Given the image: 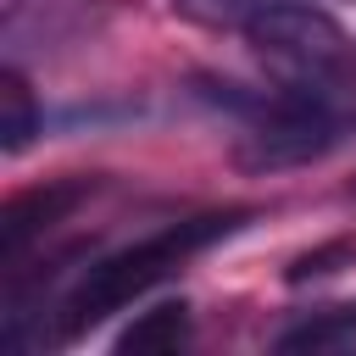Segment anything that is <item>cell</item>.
I'll use <instances>...</instances> for the list:
<instances>
[{
	"instance_id": "8fae6325",
	"label": "cell",
	"mask_w": 356,
	"mask_h": 356,
	"mask_svg": "<svg viewBox=\"0 0 356 356\" xmlns=\"http://www.w3.org/2000/svg\"><path fill=\"white\" fill-rule=\"evenodd\" d=\"M350 195H356V184H350Z\"/></svg>"
},
{
	"instance_id": "30bf717a",
	"label": "cell",
	"mask_w": 356,
	"mask_h": 356,
	"mask_svg": "<svg viewBox=\"0 0 356 356\" xmlns=\"http://www.w3.org/2000/svg\"><path fill=\"white\" fill-rule=\"evenodd\" d=\"M22 6H28V0H0V17H6V22H11V17H17V11H22Z\"/></svg>"
},
{
	"instance_id": "8992f818",
	"label": "cell",
	"mask_w": 356,
	"mask_h": 356,
	"mask_svg": "<svg viewBox=\"0 0 356 356\" xmlns=\"http://www.w3.org/2000/svg\"><path fill=\"white\" fill-rule=\"evenodd\" d=\"M33 134H39V100L28 89V78L17 67H6L0 72V150L17 156V150H28Z\"/></svg>"
},
{
	"instance_id": "5b68a950",
	"label": "cell",
	"mask_w": 356,
	"mask_h": 356,
	"mask_svg": "<svg viewBox=\"0 0 356 356\" xmlns=\"http://www.w3.org/2000/svg\"><path fill=\"white\" fill-rule=\"evenodd\" d=\"M184 339H189V300H161L117 334V350L122 356H156V350H178Z\"/></svg>"
},
{
	"instance_id": "3957f363",
	"label": "cell",
	"mask_w": 356,
	"mask_h": 356,
	"mask_svg": "<svg viewBox=\"0 0 356 356\" xmlns=\"http://www.w3.org/2000/svg\"><path fill=\"white\" fill-rule=\"evenodd\" d=\"M239 33H245V44H250V56L261 67H273L284 83H300V89L339 78L350 67V50H356L350 33L312 0L261 6L256 17L239 22Z\"/></svg>"
},
{
	"instance_id": "52a82bcc",
	"label": "cell",
	"mask_w": 356,
	"mask_h": 356,
	"mask_svg": "<svg viewBox=\"0 0 356 356\" xmlns=\"http://www.w3.org/2000/svg\"><path fill=\"white\" fill-rule=\"evenodd\" d=\"M345 334H356V300H345V306H328V312L306 317L300 328L278 334V350H323V345H339Z\"/></svg>"
},
{
	"instance_id": "ba28073f",
	"label": "cell",
	"mask_w": 356,
	"mask_h": 356,
	"mask_svg": "<svg viewBox=\"0 0 356 356\" xmlns=\"http://www.w3.org/2000/svg\"><path fill=\"white\" fill-rule=\"evenodd\" d=\"M261 6H278V0H172V11L184 22H200V28H239Z\"/></svg>"
},
{
	"instance_id": "7a4b0ae2",
	"label": "cell",
	"mask_w": 356,
	"mask_h": 356,
	"mask_svg": "<svg viewBox=\"0 0 356 356\" xmlns=\"http://www.w3.org/2000/svg\"><path fill=\"white\" fill-rule=\"evenodd\" d=\"M222 106L245 111V134L234 139V167L245 172H284V167H306V161H323L339 139H345V122L300 83L289 89H273V95H245L239 83H217L211 89Z\"/></svg>"
},
{
	"instance_id": "277c9868",
	"label": "cell",
	"mask_w": 356,
	"mask_h": 356,
	"mask_svg": "<svg viewBox=\"0 0 356 356\" xmlns=\"http://www.w3.org/2000/svg\"><path fill=\"white\" fill-rule=\"evenodd\" d=\"M89 195H95V178H50V184H33V189L11 195L6 211H0V261H6V273L22 261V250L33 239H44L56 222H67Z\"/></svg>"
},
{
	"instance_id": "9c48e42d",
	"label": "cell",
	"mask_w": 356,
	"mask_h": 356,
	"mask_svg": "<svg viewBox=\"0 0 356 356\" xmlns=\"http://www.w3.org/2000/svg\"><path fill=\"white\" fill-rule=\"evenodd\" d=\"M339 261H356V245H345V239H339V245H323V250L300 256V261H295L284 278H289V284H306V278H328V273H339Z\"/></svg>"
},
{
	"instance_id": "6da1fadb",
	"label": "cell",
	"mask_w": 356,
	"mask_h": 356,
	"mask_svg": "<svg viewBox=\"0 0 356 356\" xmlns=\"http://www.w3.org/2000/svg\"><path fill=\"white\" fill-rule=\"evenodd\" d=\"M256 211L250 206H228V211H200V217H184V222H167L134 245H122L117 256H100L95 267H83V278L72 284V295L61 300V339L106 323L111 312L134 306L139 295H150L156 284H167L189 256L211 250L217 239L239 234Z\"/></svg>"
}]
</instances>
